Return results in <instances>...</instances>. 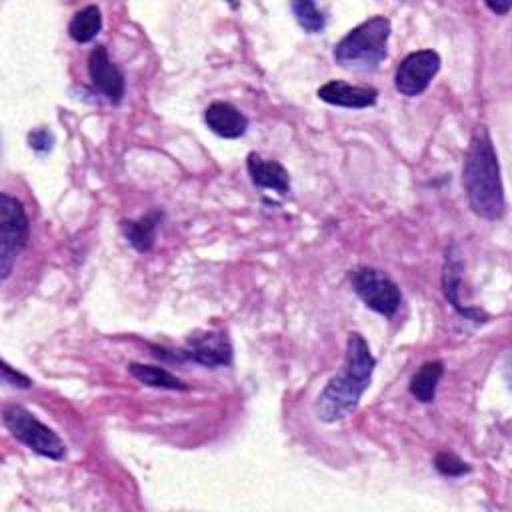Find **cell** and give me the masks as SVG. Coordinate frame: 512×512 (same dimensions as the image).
Instances as JSON below:
<instances>
[{"label": "cell", "instance_id": "obj_18", "mask_svg": "<svg viewBox=\"0 0 512 512\" xmlns=\"http://www.w3.org/2000/svg\"><path fill=\"white\" fill-rule=\"evenodd\" d=\"M298 26L308 34H320L326 28V14L312 0H294L290 4Z\"/></svg>", "mask_w": 512, "mask_h": 512}, {"label": "cell", "instance_id": "obj_5", "mask_svg": "<svg viewBox=\"0 0 512 512\" xmlns=\"http://www.w3.org/2000/svg\"><path fill=\"white\" fill-rule=\"evenodd\" d=\"M30 238V220L22 202L6 192L0 194V272L8 280L16 258Z\"/></svg>", "mask_w": 512, "mask_h": 512}, {"label": "cell", "instance_id": "obj_2", "mask_svg": "<svg viewBox=\"0 0 512 512\" xmlns=\"http://www.w3.org/2000/svg\"><path fill=\"white\" fill-rule=\"evenodd\" d=\"M462 184L474 214L486 220H500L504 216V188L500 178V164L486 126H478L470 138Z\"/></svg>", "mask_w": 512, "mask_h": 512}, {"label": "cell", "instance_id": "obj_19", "mask_svg": "<svg viewBox=\"0 0 512 512\" xmlns=\"http://www.w3.org/2000/svg\"><path fill=\"white\" fill-rule=\"evenodd\" d=\"M434 468L442 476H448V478H460L472 470V466L468 462H464L462 458H458L452 452H438L434 458Z\"/></svg>", "mask_w": 512, "mask_h": 512}, {"label": "cell", "instance_id": "obj_17", "mask_svg": "<svg viewBox=\"0 0 512 512\" xmlns=\"http://www.w3.org/2000/svg\"><path fill=\"white\" fill-rule=\"evenodd\" d=\"M128 372L142 384L152 386V388H166V390H188V386L176 378L172 372L160 366L152 364H140V362H130Z\"/></svg>", "mask_w": 512, "mask_h": 512}, {"label": "cell", "instance_id": "obj_1", "mask_svg": "<svg viewBox=\"0 0 512 512\" xmlns=\"http://www.w3.org/2000/svg\"><path fill=\"white\" fill-rule=\"evenodd\" d=\"M376 358L362 334L350 332L346 340V358L342 370L328 380L316 398L314 412L318 420L332 424L356 412L362 394L372 382Z\"/></svg>", "mask_w": 512, "mask_h": 512}, {"label": "cell", "instance_id": "obj_20", "mask_svg": "<svg viewBox=\"0 0 512 512\" xmlns=\"http://www.w3.org/2000/svg\"><path fill=\"white\" fill-rule=\"evenodd\" d=\"M28 146L38 154H46L54 146V134L48 128H34L28 132Z\"/></svg>", "mask_w": 512, "mask_h": 512}, {"label": "cell", "instance_id": "obj_8", "mask_svg": "<svg viewBox=\"0 0 512 512\" xmlns=\"http://www.w3.org/2000/svg\"><path fill=\"white\" fill-rule=\"evenodd\" d=\"M440 64V54L432 48L410 52L396 68L394 88L408 98L422 94L438 74Z\"/></svg>", "mask_w": 512, "mask_h": 512}, {"label": "cell", "instance_id": "obj_9", "mask_svg": "<svg viewBox=\"0 0 512 512\" xmlns=\"http://www.w3.org/2000/svg\"><path fill=\"white\" fill-rule=\"evenodd\" d=\"M88 76L92 86L112 104H120L126 84L120 68L110 60L106 46L96 44L88 54Z\"/></svg>", "mask_w": 512, "mask_h": 512}, {"label": "cell", "instance_id": "obj_12", "mask_svg": "<svg viewBox=\"0 0 512 512\" xmlns=\"http://www.w3.org/2000/svg\"><path fill=\"white\" fill-rule=\"evenodd\" d=\"M206 126L220 138H240L248 130V118L230 102L216 100L204 110Z\"/></svg>", "mask_w": 512, "mask_h": 512}, {"label": "cell", "instance_id": "obj_4", "mask_svg": "<svg viewBox=\"0 0 512 512\" xmlns=\"http://www.w3.org/2000/svg\"><path fill=\"white\" fill-rule=\"evenodd\" d=\"M2 422L18 442H22L38 456L50 460H62L66 456L64 440L24 406L6 404L2 408Z\"/></svg>", "mask_w": 512, "mask_h": 512}, {"label": "cell", "instance_id": "obj_11", "mask_svg": "<svg viewBox=\"0 0 512 512\" xmlns=\"http://www.w3.org/2000/svg\"><path fill=\"white\" fill-rule=\"evenodd\" d=\"M316 96L332 106L360 110L376 104L378 90L372 86H352L342 80H328L316 90Z\"/></svg>", "mask_w": 512, "mask_h": 512}, {"label": "cell", "instance_id": "obj_3", "mask_svg": "<svg viewBox=\"0 0 512 512\" xmlns=\"http://www.w3.org/2000/svg\"><path fill=\"white\" fill-rule=\"evenodd\" d=\"M392 26L384 16H372L354 26L334 46V60L344 70L372 72L386 60Z\"/></svg>", "mask_w": 512, "mask_h": 512}, {"label": "cell", "instance_id": "obj_16", "mask_svg": "<svg viewBox=\"0 0 512 512\" xmlns=\"http://www.w3.org/2000/svg\"><path fill=\"white\" fill-rule=\"evenodd\" d=\"M100 30H102V12L96 4H88L78 12H74L68 24V34L78 44L92 42Z\"/></svg>", "mask_w": 512, "mask_h": 512}, {"label": "cell", "instance_id": "obj_10", "mask_svg": "<svg viewBox=\"0 0 512 512\" xmlns=\"http://www.w3.org/2000/svg\"><path fill=\"white\" fill-rule=\"evenodd\" d=\"M462 272H464V262H462L456 246H450L446 250V260H444V268H442V290H444V296L452 304V308L456 312H460L464 318L474 320V322H486L488 314L484 310L462 304V298H460Z\"/></svg>", "mask_w": 512, "mask_h": 512}, {"label": "cell", "instance_id": "obj_21", "mask_svg": "<svg viewBox=\"0 0 512 512\" xmlns=\"http://www.w3.org/2000/svg\"><path fill=\"white\" fill-rule=\"evenodd\" d=\"M2 382L8 386H14V388H30L32 386V380L26 374L14 370L6 360L2 362Z\"/></svg>", "mask_w": 512, "mask_h": 512}, {"label": "cell", "instance_id": "obj_6", "mask_svg": "<svg viewBox=\"0 0 512 512\" xmlns=\"http://www.w3.org/2000/svg\"><path fill=\"white\" fill-rule=\"evenodd\" d=\"M352 288L356 296L374 312L392 318L402 302V294L398 284L386 276L382 270L360 266L350 274Z\"/></svg>", "mask_w": 512, "mask_h": 512}, {"label": "cell", "instance_id": "obj_13", "mask_svg": "<svg viewBox=\"0 0 512 512\" xmlns=\"http://www.w3.org/2000/svg\"><path fill=\"white\" fill-rule=\"evenodd\" d=\"M246 170H248L254 186L274 190L280 196H286L290 192V176H288V170L280 162L266 160L260 154L250 152L246 156Z\"/></svg>", "mask_w": 512, "mask_h": 512}, {"label": "cell", "instance_id": "obj_7", "mask_svg": "<svg viewBox=\"0 0 512 512\" xmlns=\"http://www.w3.org/2000/svg\"><path fill=\"white\" fill-rule=\"evenodd\" d=\"M152 350H154L156 358H164V360H172V362L192 360L206 368L232 364V344H230L228 336L222 332L194 334L188 338V344L176 352H168L158 346H152Z\"/></svg>", "mask_w": 512, "mask_h": 512}, {"label": "cell", "instance_id": "obj_22", "mask_svg": "<svg viewBox=\"0 0 512 512\" xmlns=\"http://www.w3.org/2000/svg\"><path fill=\"white\" fill-rule=\"evenodd\" d=\"M510 6H512L510 2H502V4H498V2H496V4H494V2H486V8H488V10H492L494 14H500V16L508 14Z\"/></svg>", "mask_w": 512, "mask_h": 512}, {"label": "cell", "instance_id": "obj_15", "mask_svg": "<svg viewBox=\"0 0 512 512\" xmlns=\"http://www.w3.org/2000/svg\"><path fill=\"white\" fill-rule=\"evenodd\" d=\"M442 374H444V364L440 360L424 362L410 380V386H408L410 394L422 404L432 402L436 398V388Z\"/></svg>", "mask_w": 512, "mask_h": 512}, {"label": "cell", "instance_id": "obj_14", "mask_svg": "<svg viewBox=\"0 0 512 512\" xmlns=\"http://www.w3.org/2000/svg\"><path fill=\"white\" fill-rule=\"evenodd\" d=\"M162 220V212L160 210H152L144 216H140L138 220H122L120 228L126 236V240L130 242V246L144 254V252H150L154 242H156V228Z\"/></svg>", "mask_w": 512, "mask_h": 512}]
</instances>
